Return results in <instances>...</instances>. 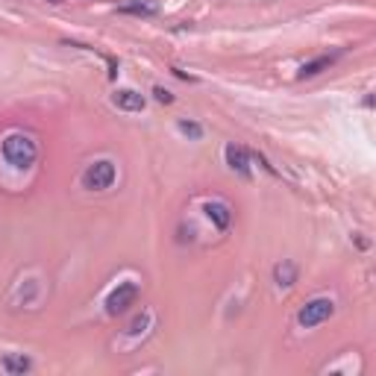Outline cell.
Listing matches in <instances>:
<instances>
[{"instance_id":"ba28073f","label":"cell","mask_w":376,"mask_h":376,"mask_svg":"<svg viewBox=\"0 0 376 376\" xmlns=\"http://www.w3.org/2000/svg\"><path fill=\"white\" fill-rule=\"evenodd\" d=\"M156 0H136V3H124L121 12H129V15H156Z\"/></svg>"},{"instance_id":"7c38bea8","label":"cell","mask_w":376,"mask_h":376,"mask_svg":"<svg viewBox=\"0 0 376 376\" xmlns=\"http://www.w3.org/2000/svg\"><path fill=\"white\" fill-rule=\"evenodd\" d=\"M180 129L185 132V136H200V127H197V124H188V121H180Z\"/></svg>"},{"instance_id":"3957f363","label":"cell","mask_w":376,"mask_h":376,"mask_svg":"<svg viewBox=\"0 0 376 376\" xmlns=\"http://www.w3.org/2000/svg\"><path fill=\"white\" fill-rule=\"evenodd\" d=\"M112 182H115V165L106 162V159L88 165L85 174H83V185L88 191H103V188H109Z\"/></svg>"},{"instance_id":"6da1fadb","label":"cell","mask_w":376,"mask_h":376,"mask_svg":"<svg viewBox=\"0 0 376 376\" xmlns=\"http://www.w3.org/2000/svg\"><path fill=\"white\" fill-rule=\"evenodd\" d=\"M36 156H39V147L30 136H24V132H12V136H6L3 159L9 165H15V168H30V165L36 162Z\"/></svg>"},{"instance_id":"5b68a950","label":"cell","mask_w":376,"mask_h":376,"mask_svg":"<svg viewBox=\"0 0 376 376\" xmlns=\"http://www.w3.org/2000/svg\"><path fill=\"white\" fill-rule=\"evenodd\" d=\"M112 101L118 109H124V112H141V109H145V97L138 92H132V88H118Z\"/></svg>"},{"instance_id":"8fae6325","label":"cell","mask_w":376,"mask_h":376,"mask_svg":"<svg viewBox=\"0 0 376 376\" xmlns=\"http://www.w3.org/2000/svg\"><path fill=\"white\" fill-rule=\"evenodd\" d=\"M276 280H280V285H291L294 282V268H291V264H285V268L280 264V268H276Z\"/></svg>"},{"instance_id":"8992f818","label":"cell","mask_w":376,"mask_h":376,"mask_svg":"<svg viewBox=\"0 0 376 376\" xmlns=\"http://www.w3.org/2000/svg\"><path fill=\"white\" fill-rule=\"evenodd\" d=\"M203 209H206L209 220H212V224H215L218 229H227V227H229V218H232V215H229V206H227V203H220V200H209Z\"/></svg>"},{"instance_id":"7a4b0ae2","label":"cell","mask_w":376,"mask_h":376,"mask_svg":"<svg viewBox=\"0 0 376 376\" xmlns=\"http://www.w3.org/2000/svg\"><path fill=\"white\" fill-rule=\"evenodd\" d=\"M335 312V303L329 300V297H315V300H309L303 309H300V315H297V320H300V326H317V324H324V320H329Z\"/></svg>"},{"instance_id":"277c9868","label":"cell","mask_w":376,"mask_h":376,"mask_svg":"<svg viewBox=\"0 0 376 376\" xmlns=\"http://www.w3.org/2000/svg\"><path fill=\"white\" fill-rule=\"evenodd\" d=\"M138 297V285L136 282H118V289H112V294L106 297V312L109 315H121L136 303Z\"/></svg>"},{"instance_id":"30bf717a","label":"cell","mask_w":376,"mask_h":376,"mask_svg":"<svg viewBox=\"0 0 376 376\" xmlns=\"http://www.w3.org/2000/svg\"><path fill=\"white\" fill-rule=\"evenodd\" d=\"M333 59H335V56H320V59H315V62L303 65V68H300V80H306V76H315V74H320L324 68H329V65H333Z\"/></svg>"},{"instance_id":"9c48e42d","label":"cell","mask_w":376,"mask_h":376,"mask_svg":"<svg viewBox=\"0 0 376 376\" xmlns=\"http://www.w3.org/2000/svg\"><path fill=\"white\" fill-rule=\"evenodd\" d=\"M3 370L6 373H27L30 370V359L18 356V353H9V356H3Z\"/></svg>"},{"instance_id":"4fadbf2b","label":"cell","mask_w":376,"mask_h":376,"mask_svg":"<svg viewBox=\"0 0 376 376\" xmlns=\"http://www.w3.org/2000/svg\"><path fill=\"white\" fill-rule=\"evenodd\" d=\"M153 94H156V101H159V103H171V101H174V94H171V92H165V88H153Z\"/></svg>"},{"instance_id":"52a82bcc","label":"cell","mask_w":376,"mask_h":376,"mask_svg":"<svg viewBox=\"0 0 376 376\" xmlns=\"http://www.w3.org/2000/svg\"><path fill=\"white\" fill-rule=\"evenodd\" d=\"M224 153H227V162H229V168H232V171L247 174L250 159H247V150H244V147H238V145H227Z\"/></svg>"}]
</instances>
